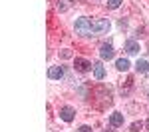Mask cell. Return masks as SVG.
<instances>
[{
	"label": "cell",
	"instance_id": "obj_2",
	"mask_svg": "<svg viewBox=\"0 0 149 132\" xmlns=\"http://www.w3.org/2000/svg\"><path fill=\"white\" fill-rule=\"evenodd\" d=\"M109 20L107 18H103V20H93V34H103V32H107L109 30Z\"/></svg>",
	"mask_w": 149,
	"mask_h": 132
},
{
	"label": "cell",
	"instance_id": "obj_16",
	"mask_svg": "<svg viewBox=\"0 0 149 132\" xmlns=\"http://www.w3.org/2000/svg\"><path fill=\"white\" fill-rule=\"evenodd\" d=\"M62 56H64V58H70L72 54H70V50H64V52H62Z\"/></svg>",
	"mask_w": 149,
	"mask_h": 132
},
{
	"label": "cell",
	"instance_id": "obj_5",
	"mask_svg": "<svg viewBox=\"0 0 149 132\" xmlns=\"http://www.w3.org/2000/svg\"><path fill=\"white\" fill-rule=\"evenodd\" d=\"M60 116H62V120H66V122H72V120H74V108L64 106L60 110Z\"/></svg>",
	"mask_w": 149,
	"mask_h": 132
},
{
	"label": "cell",
	"instance_id": "obj_3",
	"mask_svg": "<svg viewBox=\"0 0 149 132\" xmlns=\"http://www.w3.org/2000/svg\"><path fill=\"white\" fill-rule=\"evenodd\" d=\"M100 56H102L103 60H111L115 56V50L111 44H102V48H100Z\"/></svg>",
	"mask_w": 149,
	"mask_h": 132
},
{
	"label": "cell",
	"instance_id": "obj_12",
	"mask_svg": "<svg viewBox=\"0 0 149 132\" xmlns=\"http://www.w3.org/2000/svg\"><path fill=\"white\" fill-rule=\"evenodd\" d=\"M68 8H70V0H60V2H58V10L60 12L68 10Z\"/></svg>",
	"mask_w": 149,
	"mask_h": 132
},
{
	"label": "cell",
	"instance_id": "obj_1",
	"mask_svg": "<svg viewBox=\"0 0 149 132\" xmlns=\"http://www.w3.org/2000/svg\"><path fill=\"white\" fill-rule=\"evenodd\" d=\"M76 32L81 36H93V20H90V18L76 20Z\"/></svg>",
	"mask_w": 149,
	"mask_h": 132
},
{
	"label": "cell",
	"instance_id": "obj_6",
	"mask_svg": "<svg viewBox=\"0 0 149 132\" xmlns=\"http://www.w3.org/2000/svg\"><path fill=\"white\" fill-rule=\"evenodd\" d=\"M109 124H111L113 128L121 126V124H123V114H121V112H113V114H111V118H109Z\"/></svg>",
	"mask_w": 149,
	"mask_h": 132
},
{
	"label": "cell",
	"instance_id": "obj_14",
	"mask_svg": "<svg viewBox=\"0 0 149 132\" xmlns=\"http://www.w3.org/2000/svg\"><path fill=\"white\" fill-rule=\"evenodd\" d=\"M141 128H143V124H141V122H133V124H131V132H139Z\"/></svg>",
	"mask_w": 149,
	"mask_h": 132
},
{
	"label": "cell",
	"instance_id": "obj_11",
	"mask_svg": "<svg viewBox=\"0 0 149 132\" xmlns=\"http://www.w3.org/2000/svg\"><path fill=\"white\" fill-rule=\"evenodd\" d=\"M117 70H121V72H125V70H129V60H125V58H121V60H117Z\"/></svg>",
	"mask_w": 149,
	"mask_h": 132
},
{
	"label": "cell",
	"instance_id": "obj_4",
	"mask_svg": "<svg viewBox=\"0 0 149 132\" xmlns=\"http://www.w3.org/2000/svg\"><path fill=\"white\" fill-rule=\"evenodd\" d=\"M48 76H50L52 80H60V78L64 76V68H62V66H52V68L48 70Z\"/></svg>",
	"mask_w": 149,
	"mask_h": 132
},
{
	"label": "cell",
	"instance_id": "obj_9",
	"mask_svg": "<svg viewBox=\"0 0 149 132\" xmlns=\"http://www.w3.org/2000/svg\"><path fill=\"white\" fill-rule=\"evenodd\" d=\"M125 50H127V54H139V44L135 40H129L125 44Z\"/></svg>",
	"mask_w": 149,
	"mask_h": 132
},
{
	"label": "cell",
	"instance_id": "obj_13",
	"mask_svg": "<svg viewBox=\"0 0 149 132\" xmlns=\"http://www.w3.org/2000/svg\"><path fill=\"white\" fill-rule=\"evenodd\" d=\"M119 4H121V0H107V6L109 8H119Z\"/></svg>",
	"mask_w": 149,
	"mask_h": 132
},
{
	"label": "cell",
	"instance_id": "obj_15",
	"mask_svg": "<svg viewBox=\"0 0 149 132\" xmlns=\"http://www.w3.org/2000/svg\"><path fill=\"white\" fill-rule=\"evenodd\" d=\"M78 132H92V128H90V126H80Z\"/></svg>",
	"mask_w": 149,
	"mask_h": 132
},
{
	"label": "cell",
	"instance_id": "obj_10",
	"mask_svg": "<svg viewBox=\"0 0 149 132\" xmlns=\"http://www.w3.org/2000/svg\"><path fill=\"white\" fill-rule=\"evenodd\" d=\"M135 68H137V72H141V74H145V72L149 70V64L145 62V60H137V64H135Z\"/></svg>",
	"mask_w": 149,
	"mask_h": 132
},
{
	"label": "cell",
	"instance_id": "obj_7",
	"mask_svg": "<svg viewBox=\"0 0 149 132\" xmlns=\"http://www.w3.org/2000/svg\"><path fill=\"white\" fill-rule=\"evenodd\" d=\"M90 62L88 60H84V58H76V70H80V72H88L90 70Z\"/></svg>",
	"mask_w": 149,
	"mask_h": 132
},
{
	"label": "cell",
	"instance_id": "obj_8",
	"mask_svg": "<svg viewBox=\"0 0 149 132\" xmlns=\"http://www.w3.org/2000/svg\"><path fill=\"white\" fill-rule=\"evenodd\" d=\"M93 76H95V80H102L103 76H105V68H103L100 62H97V64H93Z\"/></svg>",
	"mask_w": 149,
	"mask_h": 132
}]
</instances>
